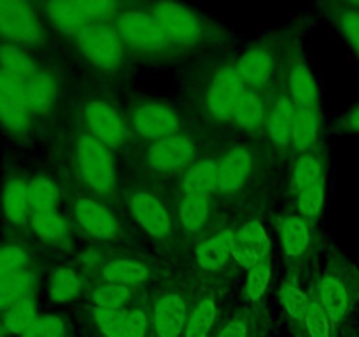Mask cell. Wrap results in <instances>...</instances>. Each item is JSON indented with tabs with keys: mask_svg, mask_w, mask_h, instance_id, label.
I'll return each mask as SVG.
<instances>
[{
	"mask_svg": "<svg viewBox=\"0 0 359 337\" xmlns=\"http://www.w3.org/2000/svg\"><path fill=\"white\" fill-rule=\"evenodd\" d=\"M245 84L237 70V60L217 58L200 65L189 81V105L205 126H224L230 123L237 98Z\"/></svg>",
	"mask_w": 359,
	"mask_h": 337,
	"instance_id": "6da1fadb",
	"label": "cell"
},
{
	"mask_svg": "<svg viewBox=\"0 0 359 337\" xmlns=\"http://www.w3.org/2000/svg\"><path fill=\"white\" fill-rule=\"evenodd\" d=\"M112 25L118 30L130 60L170 62L186 55L146 4H126Z\"/></svg>",
	"mask_w": 359,
	"mask_h": 337,
	"instance_id": "7a4b0ae2",
	"label": "cell"
},
{
	"mask_svg": "<svg viewBox=\"0 0 359 337\" xmlns=\"http://www.w3.org/2000/svg\"><path fill=\"white\" fill-rule=\"evenodd\" d=\"M205 153V137L189 128L156 143L137 144L130 150L133 167L146 179L177 178Z\"/></svg>",
	"mask_w": 359,
	"mask_h": 337,
	"instance_id": "3957f363",
	"label": "cell"
},
{
	"mask_svg": "<svg viewBox=\"0 0 359 337\" xmlns=\"http://www.w3.org/2000/svg\"><path fill=\"white\" fill-rule=\"evenodd\" d=\"M119 204L132 223L158 248L170 249L177 242L174 207L168 206L165 197L153 185L144 181L121 186Z\"/></svg>",
	"mask_w": 359,
	"mask_h": 337,
	"instance_id": "277c9868",
	"label": "cell"
},
{
	"mask_svg": "<svg viewBox=\"0 0 359 337\" xmlns=\"http://www.w3.org/2000/svg\"><path fill=\"white\" fill-rule=\"evenodd\" d=\"M72 164L81 188L112 206L119 204L121 181L114 151L77 126L72 137Z\"/></svg>",
	"mask_w": 359,
	"mask_h": 337,
	"instance_id": "5b68a950",
	"label": "cell"
},
{
	"mask_svg": "<svg viewBox=\"0 0 359 337\" xmlns=\"http://www.w3.org/2000/svg\"><path fill=\"white\" fill-rule=\"evenodd\" d=\"M293 42V35L286 30L273 32L252 42L237 58V70L245 88L263 95L279 90Z\"/></svg>",
	"mask_w": 359,
	"mask_h": 337,
	"instance_id": "8992f818",
	"label": "cell"
},
{
	"mask_svg": "<svg viewBox=\"0 0 359 337\" xmlns=\"http://www.w3.org/2000/svg\"><path fill=\"white\" fill-rule=\"evenodd\" d=\"M146 7L163 23L175 44L186 55L198 49L219 48L228 37L219 23L184 4L151 2L146 4Z\"/></svg>",
	"mask_w": 359,
	"mask_h": 337,
	"instance_id": "52a82bcc",
	"label": "cell"
},
{
	"mask_svg": "<svg viewBox=\"0 0 359 337\" xmlns=\"http://www.w3.org/2000/svg\"><path fill=\"white\" fill-rule=\"evenodd\" d=\"M312 291L332 318L335 329H339L349 319L359 302L358 265L344 253H330Z\"/></svg>",
	"mask_w": 359,
	"mask_h": 337,
	"instance_id": "ba28073f",
	"label": "cell"
},
{
	"mask_svg": "<svg viewBox=\"0 0 359 337\" xmlns=\"http://www.w3.org/2000/svg\"><path fill=\"white\" fill-rule=\"evenodd\" d=\"M125 116L135 146L168 139L188 130L181 109L158 97H132L125 107Z\"/></svg>",
	"mask_w": 359,
	"mask_h": 337,
	"instance_id": "9c48e42d",
	"label": "cell"
},
{
	"mask_svg": "<svg viewBox=\"0 0 359 337\" xmlns=\"http://www.w3.org/2000/svg\"><path fill=\"white\" fill-rule=\"evenodd\" d=\"M69 214L70 223L93 244H119L128 235L112 204L83 188L70 192Z\"/></svg>",
	"mask_w": 359,
	"mask_h": 337,
	"instance_id": "30bf717a",
	"label": "cell"
},
{
	"mask_svg": "<svg viewBox=\"0 0 359 337\" xmlns=\"http://www.w3.org/2000/svg\"><path fill=\"white\" fill-rule=\"evenodd\" d=\"M196 293L181 279L163 277L147 295L151 337H181Z\"/></svg>",
	"mask_w": 359,
	"mask_h": 337,
	"instance_id": "8fae6325",
	"label": "cell"
},
{
	"mask_svg": "<svg viewBox=\"0 0 359 337\" xmlns=\"http://www.w3.org/2000/svg\"><path fill=\"white\" fill-rule=\"evenodd\" d=\"M79 128L90 133L112 151H128L135 146L125 111L118 107L105 95L90 93L77 105Z\"/></svg>",
	"mask_w": 359,
	"mask_h": 337,
	"instance_id": "7c38bea8",
	"label": "cell"
},
{
	"mask_svg": "<svg viewBox=\"0 0 359 337\" xmlns=\"http://www.w3.org/2000/svg\"><path fill=\"white\" fill-rule=\"evenodd\" d=\"M72 42L84 65L98 76L116 77L128 65L130 56L112 23H90Z\"/></svg>",
	"mask_w": 359,
	"mask_h": 337,
	"instance_id": "4fadbf2b",
	"label": "cell"
},
{
	"mask_svg": "<svg viewBox=\"0 0 359 337\" xmlns=\"http://www.w3.org/2000/svg\"><path fill=\"white\" fill-rule=\"evenodd\" d=\"M48 28L39 6L21 0H0V42L25 49L48 46Z\"/></svg>",
	"mask_w": 359,
	"mask_h": 337,
	"instance_id": "5bb4252c",
	"label": "cell"
},
{
	"mask_svg": "<svg viewBox=\"0 0 359 337\" xmlns=\"http://www.w3.org/2000/svg\"><path fill=\"white\" fill-rule=\"evenodd\" d=\"M258 171V154L251 144L238 143L219 153L216 195L235 199L255 181Z\"/></svg>",
	"mask_w": 359,
	"mask_h": 337,
	"instance_id": "9a60e30c",
	"label": "cell"
},
{
	"mask_svg": "<svg viewBox=\"0 0 359 337\" xmlns=\"http://www.w3.org/2000/svg\"><path fill=\"white\" fill-rule=\"evenodd\" d=\"M280 88L297 109H319L321 111V95H319L318 81H316L314 72H312L304 49L298 44L297 39L287 53Z\"/></svg>",
	"mask_w": 359,
	"mask_h": 337,
	"instance_id": "2e32d148",
	"label": "cell"
},
{
	"mask_svg": "<svg viewBox=\"0 0 359 337\" xmlns=\"http://www.w3.org/2000/svg\"><path fill=\"white\" fill-rule=\"evenodd\" d=\"M35 116L28 109L25 83L0 70V128L14 139L32 133Z\"/></svg>",
	"mask_w": 359,
	"mask_h": 337,
	"instance_id": "e0dca14e",
	"label": "cell"
},
{
	"mask_svg": "<svg viewBox=\"0 0 359 337\" xmlns=\"http://www.w3.org/2000/svg\"><path fill=\"white\" fill-rule=\"evenodd\" d=\"M160 265L151 256L132 251H112L97 279L109 283L140 288L153 281H160Z\"/></svg>",
	"mask_w": 359,
	"mask_h": 337,
	"instance_id": "ac0fdd59",
	"label": "cell"
},
{
	"mask_svg": "<svg viewBox=\"0 0 359 337\" xmlns=\"http://www.w3.org/2000/svg\"><path fill=\"white\" fill-rule=\"evenodd\" d=\"M235 228H216L193 244L189 251V269L198 276H216L231 262Z\"/></svg>",
	"mask_w": 359,
	"mask_h": 337,
	"instance_id": "d6986e66",
	"label": "cell"
},
{
	"mask_svg": "<svg viewBox=\"0 0 359 337\" xmlns=\"http://www.w3.org/2000/svg\"><path fill=\"white\" fill-rule=\"evenodd\" d=\"M277 234L290 270L300 274V269L307 265L314 251V225L297 213H290L277 220Z\"/></svg>",
	"mask_w": 359,
	"mask_h": 337,
	"instance_id": "ffe728a7",
	"label": "cell"
},
{
	"mask_svg": "<svg viewBox=\"0 0 359 337\" xmlns=\"http://www.w3.org/2000/svg\"><path fill=\"white\" fill-rule=\"evenodd\" d=\"M294 105L283 88L266 95V118L263 139L277 157L291 154V132H293Z\"/></svg>",
	"mask_w": 359,
	"mask_h": 337,
	"instance_id": "44dd1931",
	"label": "cell"
},
{
	"mask_svg": "<svg viewBox=\"0 0 359 337\" xmlns=\"http://www.w3.org/2000/svg\"><path fill=\"white\" fill-rule=\"evenodd\" d=\"M177 234L184 237H200L210 234V225L217 216L214 197L202 195H177L174 204Z\"/></svg>",
	"mask_w": 359,
	"mask_h": 337,
	"instance_id": "7402d4cb",
	"label": "cell"
},
{
	"mask_svg": "<svg viewBox=\"0 0 359 337\" xmlns=\"http://www.w3.org/2000/svg\"><path fill=\"white\" fill-rule=\"evenodd\" d=\"M25 97L35 118L53 114L63 97V79L58 70L41 67L37 74L25 83Z\"/></svg>",
	"mask_w": 359,
	"mask_h": 337,
	"instance_id": "603a6c76",
	"label": "cell"
},
{
	"mask_svg": "<svg viewBox=\"0 0 359 337\" xmlns=\"http://www.w3.org/2000/svg\"><path fill=\"white\" fill-rule=\"evenodd\" d=\"M269 255H272V242L262 221L249 220L235 228L233 248H231V258L235 265L249 270Z\"/></svg>",
	"mask_w": 359,
	"mask_h": 337,
	"instance_id": "cb8c5ba5",
	"label": "cell"
},
{
	"mask_svg": "<svg viewBox=\"0 0 359 337\" xmlns=\"http://www.w3.org/2000/svg\"><path fill=\"white\" fill-rule=\"evenodd\" d=\"M223 297L217 288L198 291L181 337H216L223 323Z\"/></svg>",
	"mask_w": 359,
	"mask_h": 337,
	"instance_id": "d4e9b609",
	"label": "cell"
},
{
	"mask_svg": "<svg viewBox=\"0 0 359 337\" xmlns=\"http://www.w3.org/2000/svg\"><path fill=\"white\" fill-rule=\"evenodd\" d=\"M277 298H279V305L293 336L304 337L305 316H307L309 304H311L312 290L305 288L300 274L290 270V274L280 281Z\"/></svg>",
	"mask_w": 359,
	"mask_h": 337,
	"instance_id": "484cf974",
	"label": "cell"
},
{
	"mask_svg": "<svg viewBox=\"0 0 359 337\" xmlns=\"http://www.w3.org/2000/svg\"><path fill=\"white\" fill-rule=\"evenodd\" d=\"M217 164L219 153H205L193 165H189L181 176L175 178L177 195L214 197L217 186Z\"/></svg>",
	"mask_w": 359,
	"mask_h": 337,
	"instance_id": "4316f807",
	"label": "cell"
},
{
	"mask_svg": "<svg viewBox=\"0 0 359 337\" xmlns=\"http://www.w3.org/2000/svg\"><path fill=\"white\" fill-rule=\"evenodd\" d=\"M266 118V95L244 88L237 98L230 123L248 137H263Z\"/></svg>",
	"mask_w": 359,
	"mask_h": 337,
	"instance_id": "83f0119b",
	"label": "cell"
},
{
	"mask_svg": "<svg viewBox=\"0 0 359 337\" xmlns=\"http://www.w3.org/2000/svg\"><path fill=\"white\" fill-rule=\"evenodd\" d=\"M0 213L13 227H28L32 216L28 200V179L21 176H11L4 181L0 190Z\"/></svg>",
	"mask_w": 359,
	"mask_h": 337,
	"instance_id": "f1b7e54d",
	"label": "cell"
},
{
	"mask_svg": "<svg viewBox=\"0 0 359 337\" xmlns=\"http://www.w3.org/2000/svg\"><path fill=\"white\" fill-rule=\"evenodd\" d=\"M39 9L49 27L70 41L91 23L81 2H42L39 4Z\"/></svg>",
	"mask_w": 359,
	"mask_h": 337,
	"instance_id": "f546056e",
	"label": "cell"
},
{
	"mask_svg": "<svg viewBox=\"0 0 359 337\" xmlns=\"http://www.w3.org/2000/svg\"><path fill=\"white\" fill-rule=\"evenodd\" d=\"M126 309H105L84 305L77 315L81 332L86 337H123Z\"/></svg>",
	"mask_w": 359,
	"mask_h": 337,
	"instance_id": "4dcf8cb0",
	"label": "cell"
},
{
	"mask_svg": "<svg viewBox=\"0 0 359 337\" xmlns=\"http://www.w3.org/2000/svg\"><path fill=\"white\" fill-rule=\"evenodd\" d=\"M88 305L105 309H128L140 298V288L125 286V284L109 283V281L95 279L86 284L84 291Z\"/></svg>",
	"mask_w": 359,
	"mask_h": 337,
	"instance_id": "1f68e13d",
	"label": "cell"
},
{
	"mask_svg": "<svg viewBox=\"0 0 359 337\" xmlns=\"http://www.w3.org/2000/svg\"><path fill=\"white\" fill-rule=\"evenodd\" d=\"M326 172H328V158L321 150L293 154L290 171L291 193L298 195L305 188L325 179Z\"/></svg>",
	"mask_w": 359,
	"mask_h": 337,
	"instance_id": "d6a6232c",
	"label": "cell"
},
{
	"mask_svg": "<svg viewBox=\"0 0 359 337\" xmlns=\"http://www.w3.org/2000/svg\"><path fill=\"white\" fill-rule=\"evenodd\" d=\"M28 228L41 239L42 242L55 248H67L72 235V223L65 214L55 211H37L32 213Z\"/></svg>",
	"mask_w": 359,
	"mask_h": 337,
	"instance_id": "836d02e7",
	"label": "cell"
},
{
	"mask_svg": "<svg viewBox=\"0 0 359 337\" xmlns=\"http://www.w3.org/2000/svg\"><path fill=\"white\" fill-rule=\"evenodd\" d=\"M321 132L323 119L319 109L294 107L293 132H291V154L318 151Z\"/></svg>",
	"mask_w": 359,
	"mask_h": 337,
	"instance_id": "e575fe53",
	"label": "cell"
},
{
	"mask_svg": "<svg viewBox=\"0 0 359 337\" xmlns=\"http://www.w3.org/2000/svg\"><path fill=\"white\" fill-rule=\"evenodd\" d=\"M272 255H269L245 274L244 288H242L244 308L258 315L259 318H265L266 291H269L270 281H272Z\"/></svg>",
	"mask_w": 359,
	"mask_h": 337,
	"instance_id": "d590c367",
	"label": "cell"
},
{
	"mask_svg": "<svg viewBox=\"0 0 359 337\" xmlns=\"http://www.w3.org/2000/svg\"><path fill=\"white\" fill-rule=\"evenodd\" d=\"M48 297L55 304H70L84 297L86 279L76 265H60L48 277Z\"/></svg>",
	"mask_w": 359,
	"mask_h": 337,
	"instance_id": "8d00e7d4",
	"label": "cell"
},
{
	"mask_svg": "<svg viewBox=\"0 0 359 337\" xmlns=\"http://www.w3.org/2000/svg\"><path fill=\"white\" fill-rule=\"evenodd\" d=\"M323 9L326 11L332 23L340 32L349 48L359 60V6L356 2H332L325 4Z\"/></svg>",
	"mask_w": 359,
	"mask_h": 337,
	"instance_id": "74e56055",
	"label": "cell"
},
{
	"mask_svg": "<svg viewBox=\"0 0 359 337\" xmlns=\"http://www.w3.org/2000/svg\"><path fill=\"white\" fill-rule=\"evenodd\" d=\"M39 69L41 65L28 49L9 44V42H0V70L2 72L27 83L32 76L37 74Z\"/></svg>",
	"mask_w": 359,
	"mask_h": 337,
	"instance_id": "f35d334b",
	"label": "cell"
},
{
	"mask_svg": "<svg viewBox=\"0 0 359 337\" xmlns=\"http://www.w3.org/2000/svg\"><path fill=\"white\" fill-rule=\"evenodd\" d=\"M35 286H37V274L34 272V269L0 276V312L7 311L21 298L34 295Z\"/></svg>",
	"mask_w": 359,
	"mask_h": 337,
	"instance_id": "ab89813d",
	"label": "cell"
},
{
	"mask_svg": "<svg viewBox=\"0 0 359 337\" xmlns=\"http://www.w3.org/2000/svg\"><path fill=\"white\" fill-rule=\"evenodd\" d=\"M263 323L265 319L242 305L224 316L216 337H262Z\"/></svg>",
	"mask_w": 359,
	"mask_h": 337,
	"instance_id": "60d3db41",
	"label": "cell"
},
{
	"mask_svg": "<svg viewBox=\"0 0 359 337\" xmlns=\"http://www.w3.org/2000/svg\"><path fill=\"white\" fill-rule=\"evenodd\" d=\"M28 200H30L32 213L55 211L58 209L62 200V190L51 176L37 174L28 179Z\"/></svg>",
	"mask_w": 359,
	"mask_h": 337,
	"instance_id": "b9f144b4",
	"label": "cell"
},
{
	"mask_svg": "<svg viewBox=\"0 0 359 337\" xmlns=\"http://www.w3.org/2000/svg\"><path fill=\"white\" fill-rule=\"evenodd\" d=\"M37 316V298H35V295H30V297H25L21 300H18L7 311H4L0 322H2V326L6 329L7 336L18 337L34 323V319Z\"/></svg>",
	"mask_w": 359,
	"mask_h": 337,
	"instance_id": "7bdbcfd3",
	"label": "cell"
},
{
	"mask_svg": "<svg viewBox=\"0 0 359 337\" xmlns=\"http://www.w3.org/2000/svg\"><path fill=\"white\" fill-rule=\"evenodd\" d=\"M328 178L321 179L316 185L309 186L304 192L294 195V213L305 220H318L323 214L326 204V193H328Z\"/></svg>",
	"mask_w": 359,
	"mask_h": 337,
	"instance_id": "ee69618b",
	"label": "cell"
},
{
	"mask_svg": "<svg viewBox=\"0 0 359 337\" xmlns=\"http://www.w3.org/2000/svg\"><path fill=\"white\" fill-rule=\"evenodd\" d=\"M18 337H74L69 319L58 312H42L30 326Z\"/></svg>",
	"mask_w": 359,
	"mask_h": 337,
	"instance_id": "f6af8a7d",
	"label": "cell"
},
{
	"mask_svg": "<svg viewBox=\"0 0 359 337\" xmlns=\"http://www.w3.org/2000/svg\"><path fill=\"white\" fill-rule=\"evenodd\" d=\"M337 329L333 325L332 318L321 302L316 298L314 291H312L311 304H309L307 316H305V325H304V337H335Z\"/></svg>",
	"mask_w": 359,
	"mask_h": 337,
	"instance_id": "bcb514c9",
	"label": "cell"
},
{
	"mask_svg": "<svg viewBox=\"0 0 359 337\" xmlns=\"http://www.w3.org/2000/svg\"><path fill=\"white\" fill-rule=\"evenodd\" d=\"M123 337H151L149 300H147V295H140L139 300L126 309Z\"/></svg>",
	"mask_w": 359,
	"mask_h": 337,
	"instance_id": "7dc6e473",
	"label": "cell"
},
{
	"mask_svg": "<svg viewBox=\"0 0 359 337\" xmlns=\"http://www.w3.org/2000/svg\"><path fill=\"white\" fill-rule=\"evenodd\" d=\"M111 253L112 249L109 251L105 246L91 244L88 246V248H84L81 253H77L74 265H76L77 270L83 274L84 279L95 281L98 277V274L102 272L105 263H107Z\"/></svg>",
	"mask_w": 359,
	"mask_h": 337,
	"instance_id": "c3c4849f",
	"label": "cell"
},
{
	"mask_svg": "<svg viewBox=\"0 0 359 337\" xmlns=\"http://www.w3.org/2000/svg\"><path fill=\"white\" fill-rule=\"evenodd\" d=\"M32 269V253L27 246L18 242L0 244V276Z\"/></svg>",
	"mask_w": 359,
	"mask_h": 337,
	"instance_id": "681fc988",
	"label": "cell"
},
{
	"mask_svg": "<svg viewBox=\"0 0 359 337\" xmlns=\"http://www.w3.org/2000/svg\"><path fill=\"white\" fill-rule=\"evenodd\" d=\"M335 132L339 133H359V100L349 111L344 112L335 123Z\"/></svg>",
	"mask_w": 359,
	"mask_h": 337,
	"instance_id": "f907efd6",
	"label": "cell"
}]
</instances>
